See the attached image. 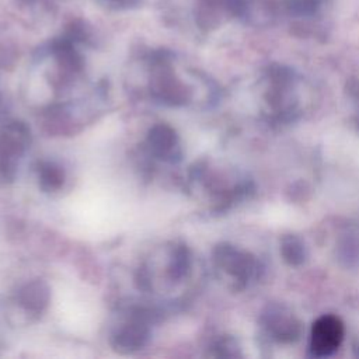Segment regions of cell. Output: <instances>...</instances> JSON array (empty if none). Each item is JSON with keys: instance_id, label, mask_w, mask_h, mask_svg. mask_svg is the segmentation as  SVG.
I'll return each instance as SVG.
<instances>
[{"instance_id": "6da1fadb", "label": "cell", "mask_w": 359, "mask_h": 359, "mask_svg": "<svg viewBox=\"0 0 359 359\" xmlns=\"http://www.w3.org/2000/svg\"><path fill=\"white\" fill-rule=\"evenodd\" d=\"M264 95L266 111L275 119L290 121L299 115L303 83L287 67L271 66L264 72Z\"/></svg>"}, {"instance_id": "7a4b0ae2", "label": "cell", "mask_w": 359, "mask_h": 359, "mask_svg": "<svg viewBox=\"0 0 359 359\" xmlns=\"http://www.w3.org/2000/svg\"><path fill=\"white\" fill-rule=\"evenodd\" d=\"M213 262L217 272L236 290L245 289L257 280L261 272L259 262L254 255L230 244H220L215 248Z\"/></svg>"}, {"instance_id": "3957f363", "label": "cell", "mask_w": 359, "mask_h": 359, "mask_svg": "<svg viewBox=\"0 0 359 359\" xmlns=\"http://www.w3.org/2000/svg\"><path fill=\"white\" fill-rule=\"evenodd\" d=\"M150 313L143 309L129 310L115 327L111 341L115 349L133 352L142 349L150 339Z\"/></svg>"}, {"instance_id": "277c9868", "label": "cell", "mask_w": 359, "mask_h": 359, "mask_svg": "<svg viewBox=\"0 0 359 359\" xmlns=\"http://www.w3.org/2000/svg\"><path fill=\"white\" fill-rule=\"evenodd\" d=\"M151 95L167 105H184L191 98V90L182 83L165 59H157L150 76Z\"/></svg>"}, {"instance_id": "5b68a950", "label": "cell", "mask_w": 359, "mask_h": 359, "mask_svg": "<svg viewBox=\"0 0 359 359\" xmlns=\"http://www.w3.org/2000/svg\"><path fill=\"white\" fill-rule=\"evenodd\" d=\"M345 327L339 317L334 314H324L318 317L310 332V352L316 358L330 356L338 351L344 341Z\"/></svg>"}, {"instance_id": "8992f818", "label": "cell", "mask_w": 359, "mask_h": 359, "mask_svg": "<svg viewBox=\"0 0 359 359\" xmlns=\"http://www.w3.org/2000/svg\"><path fill=\"white\" fill-rule=\"evenodd\" d=\"M29 129L21 122H10L0 130V168L6 177H13L20 157L28 149Z\"/></svg>"}, {"instance_id": "52a82bcc", "label": "cell", "mask_w": 359, "mask_h": 359, "mask_svg": "<svg viewBox=\"0 0 359 359\" xmlns=\"http://www.w3.org/2000/svg\"><path fill=\"white\" fill-rule=\"evenodd\" d=\"M261 323L266 334L278 342H293L302 335L300 320L280 304H269L262 313Z\"/></svg>"}, {"instance_id": "ba28073f", "label": "cell", "mask_w": 359, "mask_h": 359, "mask_svg": "<svg viewBox=\"0 0 359 359\" xmlns=\"http://www.w3.org/2000/svg\"><path fill=\"white\" fill-rule=\"evenodd\" d=\"M146 142L150 153L156 158H160L164 161H175L181 156L178 135L171 126L165 123L154 125L149 130Z\"/></svg>"}, {"instance_id": "9c48e42d", "label": "cell", "mask_w": 359, "mask_h": 359, "mask_svg": "<svg viewBox=\"0 0 359 359\" xmlns=\"http://www.w3.org/2000/svg\"><path fill=\"white\" fill-rule=\"evenodd\" d=\"M49 287L43 280H32L25 283L17 292V303L28 313L41 314L49 303Z\"/></svg>"}, {"instance_id": "30bf717a", "label": "cell", "mask_w": 359, "mask_h": 359, "mask_svg": "<svg viewBox=\"0 0 359 359\" xmlns=\"http://www.w3.org/2000/svg\"><path fill=\"white\" fill-rule=\"evenodd\" d=\"M39 188L45 192H55L65 182V170L55 161H41L36 167Z\"/></svg>"}, {"instance_id": "8fae6325", "label": "cell", "mask_w": 359, "mask_h": 359, "mask_svg": "<svg viewBox=\"0 0 359 359\" xmlns=\"http://www.w3.org/2000/svg\"><path fill=\"white\" fill-rule=\"evenodd\" d=\"M276 8L287 13L292 17L307 18L314 17L324 6L325 0H271Z\"/></svg>"}, {"instance_id": "7c38bea8", "label": "cell", "mask_w": 359, "mask_h": 359, "mask_svg": "<svg viewBox=\"0 0 359 359\" xmlns=\"http://www.w3.org/2000/svg\"><path fill=\"white\" fill-rule=\"evenodd\" d=\"M280 254L289 265H300L306 259V247L297 236L286 234L280 241Z\"/></svg>"}, {"instance_id": "4fadbf2b", "label": "cell", "mask_w": 359, "mask_h": 359, "mask_svg": "<svg viewBox=\"0 0 359 359\" xmlns=\"http://www.w3.org/2000/svg\"><path fill=\"white\" fill-rule=\"evenodd\" d=\"M108 1H111L114 4H118V6H129V4L136 3L137 0H108Z\"/></svg>"}, {"instance_id": "5bb4252c", "label": "cell", "mask_w": 359, "mask_h": 359, "mask_svg": "<svg viewBox=\"0 0 359 359\" xmlns=\"http://www.w3.org/2000/svg\"><path fill=\"white\" fill-rule=\"evenodd\" d=\"M352 95H353V98H355V101H356V104H358V107H359V84H356V86L352 88Z\"/></svg>"}]
</instances>
